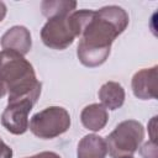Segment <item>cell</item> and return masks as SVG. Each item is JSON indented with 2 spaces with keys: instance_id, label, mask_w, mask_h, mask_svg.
Wrapping results in <instances>:
<instances>
[{
  "instance_id": "1",
  "label": "cell",
  "mask_w": 158,
  "mask_h": 158,
  "mask_svg": "<svg viewBox=\"0 0 158 158\" xmlns=\"http://www.w3.org/2000/svg\"><path fill=\"white\" fill-rule=\"evenodd\" d=\"M128 21L126 10L116 5L93 10L77 47L79 62L88 68L104 64L110 56L112 42L126 30Z\"/></svg>"
},
{
  "instance_id": "2",
  "label": "cell",
  "mask_w": 158,
  "mask_h": 158,
  "mask_svg": "<svg viewBox=\"0 0 158 158\" xmlns=\"http://www.w3.org/2000/svg\"><path fill=\"white\" fill-rule=\"evenodd\" d=\"M0 83L6 88L10 101L30 99L37 102L42 84L33 65L14 51H0Z\"/></svg>"
},
{
  "instance_id": "3",
  "label": "cell",
  "mask_w": 158,
  "mask_h": 158,
  "mask_svg": "<svg viewBox=\"0 0 158 158\" xmlns=\"http://www.w3.org/2000/svg\"><path fill=\"white\" fill-rule=\"evenodd\" d=\"M144 138V128L136 120H125L106 137L107 153L111 158L133 156Z\"/></svg>"
},
{
  "instance_id": "4",
  "label": "cell",
  "mask_w": 158,
  "mask_h": 158,
  "mask_svg": "<svg viewBox=\"0 0 158 158\" xmlns=\"http://www.w3.org/2000/svg\"><path fill=\"white\" fill-rule=\"evenodd\" d=\"M70 123V115L64 107L49 106L31 117L28 128L38 138L52 139L65 133Z\"/></svg>"
},
{
  "instance_id": "5",
  "label": "cell",
  "mask_w": 158,
  "mask_h": 158,
  "mask_svg": "<svg viewBox=\"0 0 158 158\" xmlns=\"http://www.w3.org/2000/svg\"><path fill=\"white\" fill-rule=\"evenodd\" d=\"M69 15L48 19L41 30V40L44 46L52 49H65L75 40V33L69 23Z\"/></svg>"
},
{
  "instance_id": "6",
  "label": "cell",
  "mask_w": 158,
  "mask_h": 158,
  "mask_svg": "<svg viewBox=\"0 0 158 158\" xmlns=\"http://www.w3.org/2000/svg\"><path fill=\"white\" fill-rule=\"evenodd\" d=\"M35 104L30 99L7 102L1 114V125L12 135H23L28 130V115Z\"/></svg>"
},
{
  "instance_id": "7",
  "label": "cell",
  "mask_w": 158,
  "mask_h": 158,
  "mask_svg": "<svg viewBox=\"0 0 158 158\" xmlns=\"http://www.w3.org/2000/svg\"><path fill=\"white\" fill-rule=\"evenodd\" d=\"M157 65L144 68L135 73L131 80L133 95L141 100H151L157 98Z\"/></svg>"
},
{
  "instance_id": "8",
  "label": "cell",
  "mask_w": 158,
  "mask_h": 158,
  "mask_svg": "<svg viewBox=\"0 0 158 158\" xmlns=\"http://www.w3.org/2000/svg\"><path fill=\"white\" fill-rule=\"evenodd\" d=\"M0 44L4 51H14L21 56H25L31 51L32 47L30 30L20 25L12 26L1 36Z\"/></svg>"
},
{
  "instance_id": "9",
  "label": "cell",
  "mask_w": 158,
  "mask_h": 158,
  "mask_svg": "<svg viewBox=\"0 0 158 158\" xmlns=\"http://www.w3.org/2000/svg\"><path fill=\"white\" fill-rule=\"evenodd\" d=\"M107 146L104 137L89 133L85 135L78 143L77 157L78 158H106Z\"/></svg>"
},
{
  "instance_id": "10",
  "label": "cell",
  "mask_w": 158,
  "mask_h": 158,
  "mask_svg": "<svg viewBox=\"0 0 158 158\" xmlns=\"http://www.w3.org/2000/svg\"><path fill=\"white\" fill-rule=\"evenodd\" d=\"M80 121L86 130L98 132L106 126L109 121V114L101 104H90L81 110Z\"/></svg>"
},
{
  "instance_id": "11",
  "label": "cell",
  "mask_w": 158,
  "mask_h": 158,
  "mask_svg": "<svg viewBox=\"0 0 158 158\" xmlns=\"http://www.w3.org/2000/svg\"><path fill=\"white\" fill-rule=\"evenodd\" d=\"M99 99L101 105L107 110H117L125 102V89L117 81H106L99 89Z\"/></svg>"
},
{
  "instance_id": "12",
  "label": "cell",
  "mask_w": 158,
  "mask_h": 158,
  "mask_svg": "<svg viewBox=\"0 0 158 158\" xmlns=\"http://www.w3.org/2000/svg\"><path fill=\"white\" fill-rule=\"evenodd\" d=\"M77 1L72 0H43L41 2L42 15L47 19L69 15L75 11Z\"/></svg>"
},
{
  "instance_id": "13",
  "label": "cell",
  "mask_w": 158,
  "mask_h": 158,
  "mask_svg": "<svg viewBox=\"0 0 158 158\" xmlns=\"http://www.w3.org/2000/svg\"><path fill=\"white\" fill-rule=\"evenodd\" d=\"M141 154L143 158H157V144L154 141L146 142L141 148Z\"/></svg>"
},
{
  "instance_id": "14",
  "label": "cell",
  "mask_w": 158,
  "mask_h": 158,
  "mask_svg": "<svg viewBox=\"0 0 158 158\" xmlns=\"http://www.w3.org/2000/svg\"><path fill=\"white\" fill-rule=\"evenodd\" d=\"M0 158H12V149L0 138Z\"/></svg>"
},
{
  "instance_id": "15",
  "label": "cell",
  "mask_w": 158,
  "mask_h": 158,
  "mask_svg": "<svg viewBox=\"0 0 158 158\" xmlns=\"http://www.w3.org/2000/svg\"><path fill=\"white\" fill-rule=\"evenodd\" d=\"M23 158H60V156L56 152H51V151H44V152H40L37 154H33L31 157H23Z\"/></svg>"
},
{
  "instance_id": "16",
  "label": "cell",
  "mask_w": 158,
  "mask_h": 158,
  "mask_svg": "<svg viewBox=\"0 0 158 158\" xmlns=\"http://www.w3.org/2000/svg\"><path fill=\"white\" fill-rule=\"evenodd\" d=\"M6 12H7V9H6V5L2 2V1H0V22L5 19V16H6Z\"/></svg>"
},
{
  "instance_id": "17",
  "label": "cell",
  "mask_w": 158,
  "mask_h": 158,
  "mask_svg": "<svg viewBox=\"0 0 158 158\" xmlns=\"http://www.w3.org/2000/svg\"><path fill=\"white\" fill-rule=\"evenodd\" d=\"M121 158H133L132 156H127V157H121Z\"/></svg>"
}]
</instances>
